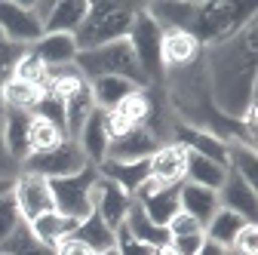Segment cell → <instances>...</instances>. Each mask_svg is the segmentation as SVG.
<instances>
[{
	"instance_id": "cell-16",
	"label": "cell",
	"mask_w": 258,
	"mask_h": 255,
	"mask_svg": "<svg viewBox=\"0 0 258 255\" xmlns=\"http://www.w3.org/2000/svg\"><path fill=\"white\" fill-rule=\"evenodd\" d=\"M77 148L83 151V157L92 163V166H102L108 160V145H111V136H108V120H105V111L95 108L89 114V120L83 123V130L77 133Z\"/></svg>"
},
{
	"instance_id": "cell-49",
	"label": "cell",
	"mask_w": 258,
	"mask_h": 255,
	"mask_svg": "<svg viewBox=\"0 0 258 255\" xmlns=\"http://www.w3.org/2000/svg\"><path fill=\"white\" fill-rule=\"evenodd\" d=\"M0 255H4V252H0Z\"/></svg>"
},
{
	"instance_id": "cell-15",
	"label": "cell",
	"mask_w": 258,
	"mask_h": 255,
	"mask_svg": "<svg viewBox=\"0 0 258 255\" xmlns=\"http://www.w3.org/2000/svg\"><path fill=\"white\" fill-rule=\"evenodd\" d=\"M172 133H175L172 142L181 145L184 151L200 154V157H209V160L228 166V142H221L218 136H212L206 130H197V126H187V123H175Z\"/></svg>"
},
{
	"instance_id": "cell-13",
	"label": "cell",
	"mask_w": 258,
	"mask_h": 255,
	"mask_svg": "<svg viewBox=\"0 0 258 255\" xmlns=\"http://www.w3.org/2000/svg\"><path fill=\"white\" fill-rule=\"evenodd\" d=\"M203 55V46L190 31H163L160 37V58H163V71H181L190 68L194 61Z\"/></svg>"
},
{
	"instance_id": "cell-20",
	"label": "cell",
	"mask_w": 258,
	"mask_h": 255,
	"mask_svg": "<svg viewBox=\"0 0 258 255\" xmlns=\"http://www.w3.org/2000/svg\"><path fill=\"white\" fill-rule=\"evenodd\" d=\"M4 145L10 151V157L22 166L31 157V114L25 111H4Z\"/></svg>"
},
{
	"instance_id": "cell-30",
	"label": "cell",
	"mask_w": 258,
	"mask_h": 255,
	"mask_svg": "<svg viewBox=\"0 0 258 255\" xmlns=\"http://www.w3.org/2000/svg\"><path fill=\"white\" fill-rule=\"evenodd\" d=\"M243 225H249V221H243L237 212L218 209V212L212 215V221L203 228V237H206L209 243H218V246H224V249H231V243H234V237L240 234Z\"/></svg>"
},
{
	"instance_id": "cell-14",
	"label": "cell",
	"mask_w": 258,
	"mask_h": 255,
	"mask_svg": "<svg viewBox=\"0 0 258 255\" xmlns=\"http://www.w3.org/2000/svg\"><path fill=\"white\" fill-rule=\"evenodd\" d=\"M218 203H221V209L237 212L243 221H255V215H258V190H255V184L243 181L237 172H228L224 184L218 187Z\"/></svg>"
},
{
	"instance_id": "cell-47",
	"label": "cell",
	"mask_w": 258,
	"mask_h": 255,
	"mask_svg": "<svg viewBox=\"0 0 258 255\" xmlns=\"http://www.w3.org/2000/svg\"><path fill=\"white\" fill-rule=\"evenodd\" d=\"M4 111H7V105H4V83H0V117H4Z\"/></svg>"
},
{
	"instance_id": "cell-23",
	"label": "cell",
	"mask_w": 258,
	"mask_h": 255,
	"mask_svg": "<svg viewBox=\"0 0 258 255\" xmlns=\"http://www.w3.org/2000/svg\"><path fill=\"white\" fill-rule=\"evenodd\" d=\"M25 225L31 228V234H34L40 243L55 246V243H61L64 237H71V234H74L77 218H68V215H61V212L49 209V212H43V215H37V218L25 221Z\"/></svg>"
},
{
	"instance_id": "cell-25",
	"label": "cell",
	"mask_w": 258,
	"mask_h": 255,
	"mask_svg": "<svg viewBox=\"0 0 258 255\" xmlns=\"http://www.w3.org/2000/svg\"><path fill=\"white\" fill-rule=\"evenodd\" d=\"M224 178H228V166H224V163H215V160H209V157H200V154H190L187 151L184 181L209 187V190H218L224 184Z\"/></svg>"
},
{
	"instance_id": "cell-36",
	"label": "cell",
	"mask_w": 258,
	"mask_h": 255,
	"mask_svg": "<svg viewBox=\"0 0 258 255\" xmlns=\"http://www.w3.org/2000/svg\"><path fill=\"white\" fill-rule=\"evenodd\" d=\"M64 139L58 126H52V123H46V120H40V117H34L31 114V154H43V151H52V148H58Z\"/></svg>"
},
{
	"instance_id": "cell-48",
	"label": "cell",
	"mask_w": 258,
	"mask_h": 255,
	"mask_svg": "<svg viewBox=\"0 0 258 255\" xmlns=\"http://www.w3.org/2000/svg\"><path fill=\"white\" fill-rule=\"evenodd\" d=\"M95 255H120V252H117V246H114V249H105V252H95Z\"/></svg>"
},
{
	"instance_id": "cell-26",
	"label": "cell",
	"mask_w": 258,
	"mask_h": 255,
	"mask_svg": "<svg viewBox=\"0 0 258 255\" xmlns=\"http://www.w3.org/2000/svg\"><path fill=\"white\" fill-rule=\"evenodd\" d=\"M95 111V102H92V89L89 83L80 86L77 92H71L68 99H64V136L71 142L77 139V133L83 130V123L89 120V114Z\"/></svg>"
},
{
	"instance_id": "cell-46",
	"label": "cell",
	"mask_w": 258,
	"mask_h": 255,
	"mask_svg": "<svg viewBox=\"0 0 258 255\" xmlns=\"http://www.w3.org/2000/svg\"><path fill=\"white\" fill-rule=\"evenodd\" d=\"M154 255H175V252H172L169 246H163V249H154Z\"/></svg>"
},
{
	"instance_id": "cell-5",
	"label": "cell",
	"mask_w": 258,
	"mask_h": 255,
	"mask_svg": "<svg viewBox=\"0 0 258 255\" xmlns=\"http://www.w3.org/2000/svg\"><path fill=\"white\" fill-rule=\"evenodd\" d=\"M99 181V166H86L77 175L68 178H52L49 181V194H52V206L55 212L83 221L92 212V187Z\"/></svg>"
},
{
	"instance_id": "cell-10",
	"label": "cell",
	"mask_w": 258,
	"mask_h": 255,
	"mask_svg": "<svg viewBox=\"0 0 258 255\" xmlns=\"http://www.w3.org/2000/svg\"><path fill=\"white\" fill-rule=\"evenodd\" d=\"M13 197H16L19 212H22L25 221H31V218H37V215L55 209L52 206V194H49V181L40 178V175H25V172H19L16 181H13Z\"/></svg>"
},
{
	"instance_id": "cell-19",
	"label": "cell",
	"mask_w": 258,
	"mask_h": 255,
	"mask_svg": "<svg viewBox=\"0 0 258 255\" xmlns=\"http://www.w3.org/2000/svg\"><path fill=\"white\" fill-rule=\"evenodd\" d=\"M89 10V0H52V7L43 19V34H77Z\"/></svg>"
},
{
	"instance_id": "cell-17",
	"label": "cell",
	"mask_w": 258,
	"mask_h": 255,
	"mask_svg": "<svg viewBox=\"0 0 258 255\" xmlns=\"http://www.w3.org/2000/svg\"><path fill=\"white\" fill-rule=\"evenodd\" d=\"M160 31H190L194 13H197V0H157V4L142 7Z\"/></svg>"
},
{
	"instance_id": "cell-18",
	"label": "cell",
	"mask_w": 258,
	"mask_h": 255,
	"mask_svg": "<svg viewBox=\"0 0 258 255\" xmlns=\"http://www.w3.org/2000/svg\"><path fill=\"white\" fill-rule=\"evenodd\" d=\"M178 206L184 215H190L194 221H200L206 228L212 215L221 209L218 203V190H209V187H200V184H190V181H181L178 184Z\"/></svg>"
},
{
	"instance_id": "cell-35",
	"label": "cell",
	"mask_w": 258,
	"mask_h": 255,
	"mask_svg": "<svg viewBox=\"0 0 258 255\" xmlns=\"http://www.w3.org/2000/svg\"><path fill=\"white\" fill-rule=\"evenodd\" d=\"M46 77H49V68L43 65V61L34 55V52H25L19 61H16V68H13V77L10 80H22V83H31V86H37L40 92L46 89Z\"/></svg>"
},
{
	"instance_id": "cell-40",
	"label": "cell",
	"mask_w": 258,
	"mask_h": 255,
	"mask_svg": "<svg viewBox=\"0 0 258 255\" xmlns=\"http://www.w3.org/2000/svg\"><path fill=\"white\" fill-rule=\"evenodd\" d=\"M228 252L231 255H258V228H255V221H249V225L240 228V234L234 237Z\"/></svg>"
},
{
	"instance_id": "cell-28",
	"label": "cell",
	"mask_w": 258,
	"mask_h": 255,
	"mask_svg": "<svg viewBox=\"0 0 258 255\" xmlns=\"http://www.w3.org/2000/svg\"><path fill=\"white\" fill-rule=\"evenodd\" d=\"M89 89H92V102L99 111H114L129 92H136L139 86H133L123 77H99V80H89Z\"/></svg>"
},
{
	"instance_id": "cell-45",
	"label": "cell",
	"mask_w": 258,
	"mask_h": 255,
	"mask_svg": "<svg viewBox=\"0 0 258 255\" xmlns=\"http://www.w3.org/2000/svg\"><path fill=\"white\" fill-rule=\"evenodd\" d=\"M197 255H231V252L224 249V246H218V243H209V240H206V243L200 246V252H197Z\"/></svg>"
},
{
	"instance_id": "cell-38",
	"label": "cell",
	"mask_w": 258,
	"mask_h": 255,
	"mask_svg": "<svg viewBox=\"0 0 258 255\" xmlns=\"http://www.w3.org/2000/svg\"><path fill=\"white\" fill-rule=\"evenodd\" d=\"M31 114L40 117V120H46V123H52V126H58V130L64 133V102L58 99V95L43 92L40 102L34 105V111H31Z\"/></svg>"
},
{
	"instance_id": "cell-32",
	"label": "cell",
	"mask_w": 258,
	"mask_h": 255,
	"mask_svg": "<svg viewBox=\"0 0 258 255\" xmlns=\"http://www.w3.org/2000/svg\"><path fill=\"white\" fill-rule=\"evenodd\" d=\"M40 89L31 86V83H22V80H7L4 83V105L7 111H25L31 114L34 111V105L40 102Z\"/></svg>"
},
{
	"instance_id": "cell-29",
	"label": "cell",
	"mask_w": 258,
	"mask_h": 255,
	"mask_svg": "<svg viewBox=\"0 0 258 255\" xmlns=\"http://www.w3.org/2000/svg\"><path fill=\"white\" fill-rule=\"evenodd\" d=\"M74 240H80L83 246H89L92 252H105V249H114V228H108L105 221L89 212L83 221H77V228L71 234Z\"/></svg>"
},
{
	"instance_id": "cell-37",
	"label": "cell",
	"mask_w": 258,
	"mask_h": 255,
	"mask_svg": "<svg viewBox=\"0 0 258 255\" xmlns=\"http://www.w3.org/2000/svg\"><path fill=\"white\" fill-rule=\"evenodd\" d=\"M19 225H25V218L19 212V203L13 197V190H7V194L0 197V246L19 231Z\"/></svg>"
},
{
	"instance_id": "cell-44",
	"label": "cell",
	"mask_w": 258,
	"mask_h": 255,
	"mask_svg": "<svg viewBox=\"0 0 258 255\" xmlns=\"http://www.w3.org/2000/svg\"><path fill=\"white\" fill-rule=\"evenodd\" d=\"M55 255H95V252L74 237H64L61 243H55Z\"/></svg>"
},
{
	"instance_id": "cell-27",
	"label": "cell",
	"mask_w": 258,
	"mask_h": 255,
	"mask_svg": "<svg viewBox=\"0 0 258 255\" xmlns=\"http://www.w3.org/2000/svg\"><path fill=\"white\" fill-rule=\"evenodd\" d=\"M99 175L108 178V181H114L117 187H123L126 194L133 197L136 190L145 184V178H148V160H145V163H117V160H105V163L99 166Z\"/></svg>"
},
{
	"instance_id": "cell-7",
	"label": "cell",
	"mask_w": 258,
	"mask_h": 255,
	"mask_svg": "<svg viewBox=\"0 0 258 255\" xmlns=\"http://www.w3.org/2000/svg\"><path fill=\"white\" fill-rule=\"evenodd\" d=\"M89 160L83 157V151L77 148V142L71 139H64L58 148L52 151H43V154H31L28 160L19 166V172L25 175H40L46 181L52 178H68V175H77L80 169H86Z\"/></svg>"
},
{
	"instance_id": "cell-21",
	"label": "cell",
	"mask_w": 258,
	"mask_h": 255,
	"mask_svg": "<svg viewBox=\"0 0 258 255\" xmlns=\"http://www.w3.org/2000/svg\"><path fill=\"white\" fill-rule=\"evenodd\" d=\"M31 52H34L46 68H64V65H74L80 46L71 34H43L31 46Z\"/></svg>"
},
{
	"instance_id": "cell-2",
	"label": "cell",
	"mask_w": 258,
	"mask_h": 255,
	"mask_svg": "<svg viewBox=\"0 0 258 255\" xmlns=\"http://www.w3.org/2000/svg\"><path fill=\"white\" fill-rule=\"evenodd\" d=\"M258 19L255 4H237V0H203L197 4V13H194V25L190 34L197 37L200 46H218L224 40H231L234 34Z\"/></svg>"
},
{
	"instance_id": "cell-3",
	"label": "cell",
	"mask_w": 258,
	"mask_h": 255,
	"mask_svg": "<svg viewBox=\"0 0 258 255\" xmlns=\"http://www.w3.org/2000/svg\"><path fill=\"white\" fill-rule=\"evenodd\" d=\"M142 7L136 4H126V0H92L83 25L77 28V46L83 49H95V46H105L114 40H126L129 37V28H133V19Z\"/></svg>"
},
{
	"instance_id": "cell-42",
	"label": "cell",
	"mask_w": 258,
	"mask_h": 255,
	"mask_svg": "<svg viewBox=\"0 0 258 255\" xmlns=\"http://www.w3.org/2000/svg\"><path fill=\"white\" fill-rule=\"evenodd\" d=\"M166 231H169V237H190V234H203V225H200V221H194L190 215L178 212L166 225Z\"/></svg>"
},
{
	"instance_id": "cell-24",
	"label": "cell",
	"mask_w": 258,
	"mask_h": 255,
	"mask_svg": "<svg viewBox=\"0 0 258 255\" xmlns=\"http://www.w3.org/2000/svg\"><path fill=\"white\" fill-rule=\"evenodd\" d=\"M136 203L142 206V212L154 221V225H163V228L181 212V206H178V187H157V190H151L148 197H142Z\"/></svg>"
},
{
	"instance_id": "cell-39",
	"label": "cell",
	"mask_w": 258,
	"mask_h": 255,
	"mask_svg": "<svg viewBox=\"0 0 258 255\" xmlns=\"http://www.w3.org/2000/svg\"><path fill=\"white\" fill-rule=\"evenodd\" d=\"M28 52V46H19L7 37H0V83H7L13 77V68H16V61Z\"/></svg>"
},
{
	"instance_id": "cell-6",
	"label": "cell",
	"mask_w": 258,
	"mask_h": 255,
	"mask_svg": "<svg viewBox=\"0 0 258 255\" xmlns=\"http://www.w3.org/2000/svg\"><path fill=\"white\" fill-rule=\"evenodd\" d=\"M160 37H163V31L157 28V22L145 13V10H139L136 13V19H133V28H129V46H133V52H136V61H139V68L145 71V77H148V83L154 80V83H160L166 77V71H163V58H160Z\"/></svg>"
},
{
	"instance_id": "cell-31",
	"label": "cell",
	"mask_w": 258,
	"mask_h": 255,
	"mask_svg": "<svg viewBox=\"0 0 258 255\" xmlns=\"http://www.w3.org/2000/svg\"><path fill=\"white\" fill-rule=\"evenodd\" d=\"M151 111H154V108H151V95H148L145 89H136V92H129L111 114H117V117L126 120L129 126H148Z\"/></svg>"
},
{
	"instance_id": "cell-8",
	"label": "cell",
	"mask_w": 258,
	"mask_h": 255,
	"mask_svg": "<svg viewBox=\"0 0 258 255\" xmlns=\"http://www.w3.org/2000/svg\"><path fill=\"white\" fill-rule=\"evenodd\" d=\"M0 37L31 49L43 37V25L31 7L19 4V0H0Z\"/></svg>"
},
{
	"instance_id": "cell-41",
	"label": "cell",
	"mask_w": 258,
	"mask_h": 255,
	"mask_svg": "<svg viewBox=\"0 0 258 255\" xmlns=\"http://www.w3.org/2000/svg\"><path fill=\"white\" fill-rule=\"evenodd\" d=\"M114 246H117L120 255H154V249H148V246L139 243L136 237H129V231H126L123 225L114 231Z\"/></svg>"
},
{
	"instance_id": "cell-34",
	"label": "cell",
	"mask_w": 258,
	"mask_h": 255,
	"mask_svg": "<svg viewBox=\"0 0 258 255\" xmlns=\"http://www.w3.org/2000/svg\"><path fill=\"white\" fill-rule=\"evenodd\" d=\"M228 172H237L243 181H258V157L252 145H228Z\"/></svg>"
},
{
	"instance_id": "cell-11",
	"label": "cell",
	"mask_w": 258,
	"mask_h": 255,
	"mask_svg": "<svg viewBox=\"0 0 258 255\" xmlns=\"http://www.w3.org/2000/svg\"><path fill=\"white\" fill-rule=\"evenodd\" d=\"M129 206H133V197H129L123 187H117L114 181H108V178L99 175V181H95V187H92V212L99 215L108 228L117 231L126 221Z\"/></svg>"
},
{
	"instance_id": "cell-43",
	"label": "cell",
	"mask_w": 258,
	"mask_h": 255,
	"mask_svg": "<svg viewBox=\"0 0 258 255\" xmlns=\"http://www.w3.org/2000/svg\"><path fill=\"white\" fill-rule=\"evenodd\" d=\"M203 243H206V237H203V234H190V237H172V240H169V249H172L175 255H197Z\"/></svg>"
},
{
	"instance_id": "cell-4",
	"label": "cell",
	"mask_w": 258,
	"mask_h": 255,
	"mask_svg": "<svg viewBox=\"0 0 258 255\" xmlns=\"http://www.w3.org/2000/svg\"><path fill=\"white\" fill-rule=\"evenodd\" d=\"M74 65L86 77V83L89 80H99V77H123V80H129L139 89L148 86V77L139 68L136 52H133V46H129V40H114V43L95 46V49H83V52H77Z\"/></svg>"
},
{
	"instance_id": "cell-22",
	"label": "cell",
	"mask_w": 258,
	"mask_h": 255,
	"mask_svg": "<svg viewBox=\"0 0 258 255\" xmlns=\"http://www.w3.org/2000/svg\"><path fill=\"white\" fill-rule=\"evenodd\" d=\"M123 228L129 231V237H136L139 243H145L148 249H163V246H169V231L163 228V225H154V221L142 212V206L133 200V206H129V212H126V221H123Z\"/></svg>"
},
{
	"instance_id": "cell-12",
	"label": "cell",
	"mask_w": 258,
	"mask_h": 255,
	"mask_svg": "<svg viewBox=\"0 0 258 255\" xmlns=\"http://www.w3.org/2000/svg\"><path fill=\"white\" fill-rule=\"evenodd\" d=\"M184 163H187V151L175 142H166L148 160V178L157 181L160 187H178L184 181Z\"/></svg>"
},
{
	"instance_id": "cell-1",
	"label": "cell",
	"mask_w": 258,
	"mask_h": 255,
	"mask_svg": "<svg viewBox=\"0 0 258 255\" xmlns=\"http://www.w3.org/2000/svg\"><path fill=\"white\" fill-rule=\"evenodd\" d=\"M255 52H258V22L252 19L240 34L209 46L203 55L212 105L218 114L237 120L255 102Z\"/></svg>"
},
{
	"instance_id": "cell-9",
	"label": "cell",
	"mask_w": 258,
	"mask_h": 255,
	"mask_svg": "<svg viewBox=\"0 0 258 255\" xmlns=\"http://www.w3.org/2000/svg\"><path fill=\"white\" fill-rule=\"evenodd\" d=\"M163 145L151 126H136V130H129L126 136L120 139H111L108 145V160H117V163H145L154 157V151Z\"/></svg>"
},
{
	"instance_id": "cell-33",
	"label": "cell",
	"mask_w": 258,
	"mask_h": 255,
	"mask_svg": "<svg viewBox=\"0 0 258 255\" xmlns=\"http://www.w3.org/2000/svg\"><path fill=\"white\" fill-rule=\"evenodd\" d=\"M0 252L4 255H55V246L40 243L34 234H31L28 225H19V231L0 246Z\"/></svg>"
}]
</instances>
